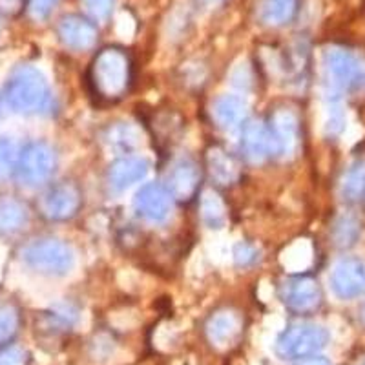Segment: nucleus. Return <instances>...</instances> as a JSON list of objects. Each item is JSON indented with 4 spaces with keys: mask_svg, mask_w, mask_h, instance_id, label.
<instances>
[{
    "mask_svg": "<svg viewBox=\"0 0 365 365\" xmlns=\"http://www.w3.org/2000/svg\"><path fill=\"white\" fill-rule=\"evenodd\" d=\"M133 79V63L123 48H103L91 61L88 84L91 93L101 101L115 103L128 93Z\"/></svg>",
    "mask_w": 365,
    "mask_h": 365,
    "instance_id": "f257e3e1",
    "label": "nucleus"
},
{
    "mask_svg": "<svg viewBox=\"0 0 365 365\" xmlns=\"http://www.w3.org/2000/svg\"><path fill=\"white\" fill-rule=\"evenodd\" d=\"M4 99L13 112L22 115L48 113L53 104L48 79L41 70L29 64H22L11 71L4 88Z\"/></svg>",
    "mask_w": 365,
    "mask_h": 365,
    "instance_id": "f03ea898",
    "label": "nucleus"
},
{
    "mask_svg": "<svg viewBox=\"0 0 365 365\" xmlns=\"http://www.w3.org/2000/svg\"><path fill=\"white\" fill-rule=\"evenodd\" d=\"M325 90L331 101H338L344 93L361 86L365 77L364 63L353 51L331 48L324 57Z\"/></svg>",
    "mask_w": 365,
    "mask_h": 365,
    "instance_id": "7ed1b4c3",
    "label": "nucleus"
},
{
    "mask_svg": "<svg viewBox=\"0 0 365 365\" xmlns=\"http://www.w3.org/2000/svg\"><path fill=\"white\" fill-rule=\"evenodd\" d=\"M22 262L44 276H66L75 267V254L68 243L55 237L35 240L22 250Z\"/></svg>",
    "mask_w": 365,
    "mask_h": 365,
    "instance_id": "20e7f679",
    "label": "nucleus"
},
{
    "mask_svg": "<svg viewBox=\"0 0 365 365\" xmlns=\"http://www.w3.org/2000/svg\"><path fill=\"white\" fill-rule=\"evenodd\" d=\"M270 141V155L289 161L296 158L302 146V123L291 106H276L265 123Z\"/></svg>",
    "mask_w": 365,
    "mask_h": 365,
    "instance_id": "39448f33",
    "label": "nucleus"
},
{
    "mask_svg": "<svg viewBox=\"0 0 365 365\" xmlns=\"http://www.w3.org/2000/svg\"><path fill=\"white\" fill-rule=\"evenodd\" d=\"M57 155L55 150L44 141H34L26 145L19 154L15 175L21 185L28 188H38L53 178Z\"/></svg>",
    "mask_w": 365,
    "mask_h": 365,
    "instance_id": "423d86ee",
    "label": "nucleus"
},
{
    "mask_svg": "<svg viewBox=\"0 0 365 365\" xmlns=\"http://www.w3.org/2000/svg\"><path fill=\"white\" fill-rule=\"evenodd\" d=\"M84 195L81 187L73 181L55 182L46 188L37 201L41 216L48 221H70L81 212Z\"/></svg>",
    "mask_w": 365,
    "mask_h": 365,
    "instance_id": "0eeeda50",
    "label": "nucleus"
},
{
    "mask_svg": "<svg viewBox=\"0 0 365 365\" xmlns=\"http://www.w3.org/2000/svg\"><path fill=\"white\" fill-rule=\"evenodd\" d=\"M329 332L322 325L314 324H296L291 325L278 338L276 351L282 358H309L327 345Z\"/></svg>",
    "mask_w": 365,
    "mask_h": 365,
    "instance_id": "6e6552de",
    "label": "nucleus"
},
{
    "mask_svg": "<svg viewBox=\"0 0 365 365\" xmlns=\"http://www.w3.org/2000/svg\"><path fill=\"white\" fill-rule=\"evenodd\" d=\"M278 294L283 305L296 314H311L318 311L324 299L319 283L307 274H296L283 279L278 287Z\"/></svg>",
    "mask_w": 365,
    "mask_h": 365,
    "instance_id": "1a4fd4ad",
    "label": "nucleus"
},
{
    "mask_svg": "<svg viewBox=\"0 0 365 365\" xmlns=\"http://www.w3.org/2000/svg\"><path fill=\"white\" fill-rule=\"evenodd\" d=\"M203 172L201 166L192 159H179L170 166L166 175V190L172 200L181 205H188L200 194Z\"/></svg>",
    "mask_w": 365,
    "mask_h": 365,
    "instance_id": "9d476101",
    "label": "nucleus"
},
{
    "mask_svg": "<svg viewBox=\"0 0 365 365\" xmlns=\"http://www.w3.org/2000/svg\"><path fill=\"white\" fill-rule=\"evenodd\" d=\"M331 287L341 299L365 294V262L360 257H344L331 272Z\"/></svg>",
    "mask_w": 365,
    "mask_h": 365,
    "instance_id": "9b49d317",
    "label": "nucleus"
},
{
    "mask_svg": "<svg viewBox=\"0 0 365 365\" xmlns=\"http://www.w3.org/2000/svg\"><path fill=\"white\" fill-rule=\"evenodd\" d=\"M137 216L148 223H163L168 220L172 210V197L165 187L158 182H148L137 190L133 197Z\"/></svg>",
    "mask_w": 365,
    "mask_h": 365,
    "instance_id": "f8f14e48",
    "label": "nucleus"
},
{
    "mask_svg": "<svg viewBox=\"0 0 365 365\" xmlns=\"http://www.w3.org/2000/svg\"><path fill=\"white\" fill-rule=\"evenodd\" d=\"M57 34L64 48L71 51H90L97 44V26L83 15H66L57 26Z\"/></svg>",
    "mask_w": 365,
    "mask_h": 365,
    "instance_id": "ddd939ff",
    "label": "nucleus"
},
{
    "mask_svg": "<svg viewBox=\"0 0 365 365\" xmlns=\"http://www.w3.org/2000/svg\"><path fill=\"white\" fill-rule=\"evenodd\" d=\"M205 331H207V336L212 345L227 349L240 340L241 332H243V319H241L240 312L232 311V309H221L208 318Z\"/></svg>",
    "mask_w": 365,
    "mask_h": 365,
    "instance_id": "4468645a",
    "label": "nucleus"
},
{
    "mask_svg": "<svg viewBox=\"0 0 365 365\" xmlns=\"http://www.w3.org/2000/svg\"><path fill=\"white\" fill-rule=\"evenodd\" d=\"M207 168L210 172V178L220 187H232L240 182L241 174H243L240 159L223 146H210L207 150Z\"/></svg>",
    "mask_w": 365,
    "mask_h": 365,
    "instance_id": "2eb2a0df",
    "label": "nucleus"
},
{
    "mask_svg": "<svg viewBox=\"0 0 365 365\" xmlns=\"http://www.w3.org/2000/svg\"><path fill=\"white\" fill-rule=\"evenodd\" d=\"M148 161L145 158L135 155H125L119 158L110 165L108 168V185L112 190L123 192L133 187L135 182L143 181L148 174Z\"/></svg>",
    "mask_w": 365,
    "mask_h": 365,
    "instance_id": "dca6fc26",
    "label": "nucleus"
},
{
    "mask_svg": "<svg viewBox=\"0 0 365 365\" xmlns=\"http://www.w3.org/2000/svg\"><path fill=\"white\" fill-rule=\"evenodd\" d=\"M241 152L252 165H262L270 155V141L263 120L250 119L241 130Z\"/></svg>",
    "mask_w": 365,
    "mask_h": 365,
    "instance_id": "f3484780",
    "label": "nucleus"
},
{
    "mask_svg": "<svg viewBox=\"0 0 365 365\" xmlns=\"http://www.w3.org/2000/svg\"><path fill=\"white\" fill-rule=\"evenodd\" d=\"M29 221L26 203L15 195H0V236H17Z\"/></svg>",
    "mask_w": 365,
    "mask_h": 365,
    "instance_id": "a211bd4d",
    "label": "nucleus"
},
{
    "mask_svg": "<svg viewBox=\"0 0 365 365\" xmlns=\"http://www.w3.org/2000/svg\"><path fill=\"white\" fill-rule=\"evenodd\" d=\"M247 115V103L240 96L234 93H223L212 103V117L216 125L225 130L241 125Z\"/></svg>",
    "mask_w": 365,
    "mask_h": 365,
    "instance_id": "6ab92c4d",
    "label": "nucleus"
},
{
    "mask_svg": "<svg viewBox=\"0 0 365 365\" xmlns=\"http://www.w3.org/2000/svg\"><path fill=\"white\" fill-rule=\"evenodd\" d=\"M200 214L201 221L208 228H223L227 225V205H225L220 192L208 188L200 195Z\"/></svg>",
    "mask_w": 365,
    "mask_h": 365,
    "instance_id": "aec40b11",
    "label": "nucleus"
},
{
    "mask_svg": "<svg viewBox=\"0 0 365 365\" xmlns=\"http://www.w3.org/2000/svg\"><path fill=\"white\" fill-rule=\"evenodd\" d=\"M298 4L299 0H262V21L274 28L289 24L298 13Z\"/></svg>",
    "mask_w": 365,
    "mask_h": 365,
    "instance_id": "412c9836",
    "label": "nucleus"
},
{
    "mask_svg": "<svg viewBox=\"0 0 365 365\" xmlns=\"http://www.w3.org/2000/svg\"><path fill=\"white\" fill-rule=\"evenodd\" d=\"M341 197L345 201L361 200L365 194V161H356L349 166L341 178Z\"/></svg>",
    "mask_w": 365,
    "mask_h": 365,
    "instance_id": "4be33fe9",
    "label": "nucleus"
},
{
    "mask_svg": "<svg viewBox=\"0 0 365 365\" xmlns=\"http://www.w3.org/2000/svg\"><path fill=\"white\" fill-rule=\"evenodd\" d=\"M332 243L340 249H349L360 236V223L353 216H340L332 225Z\"/></svg>",
    "mask_w": 365,
    "mask_h": 365,
    "instance_id": "5701e85b",
    "label": "nucleus"
},
{
    "mask_svg": "<svg viewBox=\"0 0 365 365\" xmlns=\"http://www.w3.org/2000/svg\"><path fill=\"white\" fill-rule=\"evenodd\" d=\"M106 141L117 150L130 152L139 145V132L130 123H117L106 130Z\"/></svg>",
    "mask_w": 365,
    "mask_h": 365,
    "instance_id": "b1692460",
    "label": "nucleus"
},
{
    "mask_svg": "<svg viewBox=\"0 0 365 365\" xmlns=\"http://www.w3.org/2000/svg\"><path fill=\"white\" fill-rule=\"evenodd\" d=\"M19 161L17 145L11 137L0 135V185L15 175Z\"/></svg>",
    "mask_w": 365,
    "mask_h": 365,
    "instance_id": "393cba45",
    "label": "nucleus"
},
{
    "mask_svg": "<svg viewBox=\"0 0 365 365\" xmlns=\"http://www.w3.org/2000/svg\"><path fill=\"white\" fill-rule=\"evenodd\" d=\"M21 325V314L17 307H13L9 303L0 305V345L11 340L19 331Z\"/></svg>",
    "mask_w": 365,
    "mask_h": 365,
    "instance_id": "a878e982",
    "label": "nucleus"
},
{
    "mask_svg": "<svg viewBox=\"0 0 365 365\" xmlns=\"http://www.w3.org/2000/svg\"><path fill=\"white\" fill-rule=\"evenodd\" d=\"M57 4L58 0H26V11H28L29 19L42 22L50 17Z\"/></svg>",
    "mask_w": 365,
    "mask_h": 365,
    "instance_id": "bb28decb",
    "label": "nucleus"
},
{
    "mask_svg": "<svg viewBox=\"0 0 365 365\" xmlns=\"http://www.w3.org/2000/svg\"><path fill=\"white\" fill-rule=\"evenodd\" d=\"M257 257H259V252L249 241H240L234 247V262H236L237 267H243V269L252 267L257 262Z\"/></svg>",
    "mask_w": 365,
    "mask_h": 365,
    "instance_id": "cd10ccee",
    "label": "nucleus"
},
{
    "mask_svg": "<svg viewBox=\"0 0 365 365\" xmlns=\"http://www.w3.org/2000/svg\"><path fill=\"white\" fill-rule=\"evenodd\" d=\"M88 13L96 21H106L112 15L115 0H84Z\"/></svg>",
    "mask_w": 365,
    "mask_h": 365,
    "instance_id": "c85d7f7f",
    "label": "nucleus"
},
{
    "mask_svg": "<svg viewBox=\"0 0 365 365\" xmlns=\"http://www.w3.org/2000/svg\"><path fill=\"white\" fill-rule=\"evenodd\" d=\"M344 112H341L340 104L336 101H331V108H329V117L327 123H325V132L329 135H340V132L344 130Z\"/></svg>",
    "mask_w": 365,
    "mask_h": 365,
    "instance_id": "c756f323",
    "label": "nucleus"
},
{
    "mask_svg": "<svg viewBox=\"0 0 365 365\" xmlns=\"http://www.w3.org/2000/svg\"><path fill=\"white\" fill-rule=\"evenodd\" d=\"M22 4H24V0H0V9L6 13H13L17 11Z\"/></svg>",
    "mask_w": 365,
    "mask_h": 365,
    "instance_id": "7c9ffc66",
    "label": "nucleus"
},
{
    "mask_svg": "<svg viewBox=\"0 0 365 365\" xmlns=\"http://www.w3.org/2000/svg\"><path fill=\"white\" fill-rule=\"evenodd\" d=\"M299 365H331L329 364V360H325V358H307V360H303Z\"/></svg>",
    "mask_w": 365,
    "mask_h": 365,
    "instance_id": "2f4dec72",
    "label": "nucleus"
},
{
    "mask_svg": "<svg viewBox=\"0 0 365 365\" xmlns=\"http://www.w3.org/2000/svg\"><path fill=\"white\" fill-rule=\"evenodd\" d=\"M361 322L365 324V305H364V309H361Z\"/></svg>",
    "mask_w": 365,
    "mask_h": 365,
    "instance_id": "473e14b6",
    "label": "nucleus"
},
{
    "mask_svg": "<svg viewBox=\"0 0 365 365\" xmlns=\"http://www.w3.org/2000/svg\"><path fill=\"white\" fill-rule=\"evenodd\" d=\"M210 2H216V0H210Z\"/></svg>",
    "mask_w": 365,
    "mask_h": 365,
    "instance_id": "72a5a7b5",
    "label": "nucleus"
},
{
    "mask_svg": "<svg viewBox=\"0 0 365 365\" xmlns=\"http://www.w3.org/2000/svg\"><path fill=\"white\" fill-rule=\"evenodd\" d=\"M364 197H365V194H364Z\"/></svg>",
    "mask_w": 365,
    "mask_h": 365,
    "instance_id": "f704fd0d",
    "label": "nucleus"
}]
</instances>
